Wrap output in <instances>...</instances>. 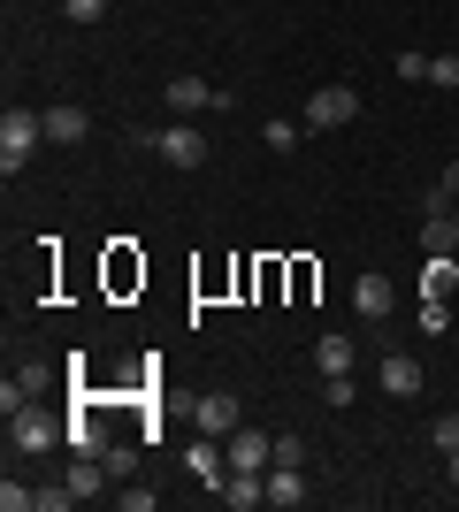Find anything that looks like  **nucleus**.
<instances>
[{
  "label": "nucleus",
  "mask_w": 459,
  "mask_h": 512,
  "mask_svg": "<svg viewBox=\"0 0 459 512\" xmlns=\"http://www.w3.org/2000/svg\"><path fill=\"white\" fill-rule=\"evenodd\" d=\"M46 115V146H85V130H92V115L77 100H62V107H39Z\"/></svg>",
  "instance_id": "9"
},
{
  "label": "nucleus",
  "mask_w": 459,
  "mask_h": 512,
  "mask_svg": "<svg viewBox=\"0 0 459 512\" xmlns=\"http://www.w3.org/2000/svg\"><path fill=\"white\" fill-rule=\"evenodd\" d=\"M352 314H360V321H383V314H391V276H375V268H368V276L352 283Z\"/></svg>",
  "instance_id": "13"
},
{
  "label": "nucleus",
  "mask_w": 459,
  "mask_h": 512,
  "mask_svg": "<svg viewBox=\"0 0 459 512\" xmlns=\"http://www.w3.org/2000/svg\"><path fill=\"white\" fill-rule=\"evenodd\" d=\"M215 497L230 512H253V505H268V474H238V467H230V482H222Z\"/></svg>",
  "instance_id": "15"
},
{
  "label": "nucleus",
  "mask_w": 459,
  "mask_h": 512,
  "mask_svg": "<svg viewBox=\"0 0 459 512\" xmlns=\"http://www.w3.org/2000/svg\"><path fill=\"white\" fill-rule=\"evenodd\" d=\"M62 444L77 451V459H100V451H108L115 436H108V421H100V413H92L85 398H77V421H69V436H62Z\"/></svg>",
  "instance_id": "8"
},
{
  "label": "nucleus",
  "mask_w": 459,
  "mask_h": 512,
  "mask_svg": "<svg viewBox=\"0 0 459 512\" xmlns=\"http://www.w3.org/2000/svg\"><path fill=\"white\" fill-rule=\"evenodd\" d=\"M62 8H69V23H100L108 16V0H62Z\"/></svg>",
  "instance_id": "25"
},
{
  "label": "nucleus",
  "mask_w": 459,
  "mask_h": 512,
  "mask_svg": "<svg viewBox=\"0 0 459 512\" xmlns=\"http://www.w3.org/2000/svg\"><path fill=\"white\" fill-rule=\"evenodd\" d=\"M421 291H429V299H452V291H459L452 253H429V268H421Z\"/></svg>",
  "instance_id": "16"
},
{
  "label": "nucleus",
  "mask_w": 459,
  "mask_h": 512,
  "mask_svg": "<svg viewBox=\"0 0 459 512\" xmlns=\"http://www.w3.org/2000/svg\"><path fill=\"white\" fill-rule=\"evenodd\" d=\"M352 360H360V344H352L345 329H322V344H314V367H322V375H352Z\"/></svg>",
  "instance_id": "14"
},
{
  "label": "nucleus",
  "mask_w": 459,
  "mask_h": 512,
  "mask_svg": "<svg viewBox=\"0 0 459 512\" xmlns=\"http://www.w3.org/2000/svg\"><path fill=\"white\" fill-rule=\"evenodd\" d=\"M192 421H199V436H230L245 413H238V398H230V390H207V398L192 406Z\"/></svg>",
  "instance_id": "10"
},
{
  "label": "nucleus",
  "mask_w": 459,
  "mask_h": 512,
  "mask_svg": "<svg viewBox=\"0 0 459 512\" xmlns=\"http://www.w3.org/2000/svg\"><path fill=\"white\" fill-rule=\"evenodd\" d=\"M421 329H429V337H444V329H452V306L429 299V306H421Z\"/></svg>",
  "instance_id": "21"
},
{
  "label": "nucleus",
  "mask_w": 459,
  "mask_h": 512,
  "mask_svg": "<svg viewBox=\"0 0 459 512\" xmlns=\"http://www.w3.org/2000/svg\"><path fill=\"white\" fill-rule=\"evenodd\" d=\"M429 85H437V92L459 85V54H429Z\"/></svg>",
  "instance_id": "19"
},
{
  "label": "nucleus",
  "mask_w": 459,
  "mask_h": 512,
  "mask_svg": "<svg viewBox=\"0 0 459 512\" xmlns=\"http://www.w3.org/2000/svg\"><path fill=\"white\" fill-rule=\"evenodd\" d=\"M306 497H314V490H306V467H299V459H276V467H268V505H276V512H299Z\"/></svg>",
  "instance_id": "7"
},
{
  "label": "nucleus",
  "mask_w": 459,
  "mask_h": 512,
  "mask_svg": "<svg viewBox=\"0 0 459 512\" xmlns=\"http://www.w3.org/2000/svg\"><path fill=\"white\" fill-rule=\"evenodd\" d=\"M352 115H360V92H352V85H314V100H306L299 123L306 130H345Z\"/></svg>",
  "instance_id": "4"
},
{
  "label": "nucleus",
  "mask_w": 459,
  "mask_h": 512,
  "mask_svg": "<svg viewBox=\"0 0 459 512\" xmlns=\"http://www.w3.org/2000/svg\"><path fill=\"white\" fill-rule=\"evenodd\" d=\"M62 436H69V421H54V413H46L39 398L8 413V444H16L23 459H31V451H54V444H62Z\"/></svg>",
  "instance_id": "3"
},
{
  "label": "nucleus",
  "mask_w": 459,
  "mask_h": 512,
  "mask_svg": "<svg viewBox=\"0 0 459 512\" xmlns=\"http://www.w3.org/2000/svg\"><path fill=\"white\" fill-rule=\"evenodd\" d=\"M39 146H46V115H31V107H8V115H0V169L23 176L31 161H39Z\"/></svg>",
  "instance_id": "1"
},
{
  "label": "nucleus",
  "mask_w": 459,
  "mask_h": 512,
  "mask_svg": "<svg viewBox=\"0 0 459 512\" xmlns=\"http://www.w3.org/2000/svg\"><path fill=\"white\" fill-rule=\"evenodd\" d=\"M391 69H398V77H406V85H429V54H398Z\"/></svg>",
  "instance_id": "20"
},
{
  "label": "nucleus",
  "mask_w": 459,
  "mask_h": 512,
  "mask_svg": "<svg viewBox=\"0 0 459 512\" xmlns=\"http://www.w3.org/2000/svg\"><path fill=\"white\" fill-rule=\"evenodd\" d=\"M429 444H437V451H459V413H444V421L429 428Z\"/></svg>",
  "instance_id": "24"
},
{
  "label": "nucleus",
  "mask_w": 459,
  "mask_h": 512,
  "mask_svg": "<svg viewBox=\"0 0 459 512\" xmlns=\"http://www.w3.org/2000/svg\"><path fill=\"white\" fill-rule=\"evenodd\" d=\"M222 451H230V467H238V474H268V467H276V436H268V428H230Z\"/></svg>",
  "instance_id": "5"
},
{
  "label": "nucleus",
  "mask_w": 459,
  "mask_h": 512,
  "mask_svg": "<svg viewBox=\"0 0 459 512\" xmlns=\"http://www.w3.org/2000/svg\"><path fill=\"white\" fill-rule=\"evenodd\" d=\"M69 505H77V490H69V482H62V490H39V512H69Z\"/></svg>",
  "instance_id": "26"
},
{
  "label": "nucleus",
  "mask_w": 459,
  "mask_h": 512,
  "mask_svg": "<svg viewBox=\"0 0 459 512\" xmlns=\"http://www.w3.org/2000/svg\"><path fill=\"white\" fill-rule=\"evenodd\" d=\"M100 459H108V474H115V482H131V467H138V459H131V444H108Z\"/></svg>",
  "instance_id": "22"
},
{
  "label": "nucleus",
  "mask_w": 459,
  "mask_h": 512,
  "mask_svg": "<svg viewBox=\"0 0 459 512\" xmlns=\"http://www.w3.org/2000/svg\"><path fill=\"white\" fill-rule=\"evenodd\" d=\"M452 230H459V207H452Z\"/></svg>",
  "instance_id": "28"
},
{
  "label": "nucleus",
  "mask_w": 459,
  "mask_h": 512,
  "mask_svg": "<svg viewBox=\"0 0 459 512\" xmlns=\"http://www.w3.org/2000/svg\"><path fill=\"white\" fill-rule=\"evenodd\" d=\"M268 153H299V123H261Z\"/></svg>",
  "instance_id": "18"
},
{
  "label": "nucleus",
  "mask_w": 459,
  "mask_h": 512,
  "mask_svg": "<svg viewBox=\"0 0 459 512\" xmlns=\"http://www.w3.org/2000/svg\"><path fill=\"white\" fill-rule=\"evenodd\" d=\"M161 100H169V115H199V107H222V92L207 85V77H169Z\"/></svg>",
  "instance_id": "11"
},
{
  "label": "nucleus",
  "mask_w": 459,
  "mask_h": 512,
  "mask_svg": "<svg viewBox=\"0 0 459 512\" xmlns=\"http://www.w3.org/2000/svg\"><path fill=\"white\" fill-rule=\"evenodd\" d=\"M0 512H39V490H23L16 474H8V482H0Z\"/></svg>",
  "instance_id": "17"
},
{
  "label": "nucleus",
  "mask_w": 459,
  "mask_h": 512,
  "mask_svg": "<svg viewBox=\"0 0 459 512\" xmlns=\"http://www.w3.org/2000/svg\"><path fill=\"white\" fill-rule=\"evenodd\" d=\"M421 383H429V375H421L414 352H391V360H383V398H421Z\"/></svg>",
  "instance_id": "12"
},
{
  "label": "nucleus",
  "mask_w": 459,
  "mask_h": 512,
  "mask_svg": "<svg viewBox=\"0 0 459 512\" xmlns=\"http://www.w3.org/2000/svg\"><path fill=\"white\" fill-rule=\"evenodd\" d=\"M322 398L345 413V406H352V375H322Z\"/></svg>",
  "instance_id": "23"
},
{
  "label": "nucleus",
  "mask_w": 459,
  "mask_h": 512,
  "mask_svg": "<svg viewBox=\"0 0 459 512\" xmlns=\"http://www.w3.org/2000/svg\"><path fill=\"white\" fill-rule=\"evenodd\" d=\"M131 146H138V153H161L169 169H199V161H207V130H199V123H169V130H131Z\"/></svg>",
  "instance_id": "2"
},
{
  "label": "nucleus",
  "mask_w": 459,
  "mask_h": 512,
  "mask_svg": "<svg viewBox=\"0 0 459 512\" xmlns=\"http://www.w3.org/2000/svg\"><path fill=\"white\" fill-rule=\"evenodd\" d=\"M444 474H452V490H459V451H444Z\"/></svg>",
  "instance_id": "27"
},
{
  "label": "nucleus",
  "mask_w": 459,
  "mask_h": 512,
  "mask_svg": "<svg viewBox=\"0 0 459 512\" xmlns=\"http://www.w3.org/2000/svg\"><path fill=\"white\" fill-rule=\"evenodd\" d=\"M46 383H54V367H46V360H16V375H8V383H0V413H16V406H31V398H39Z\"/></svg>",
  "instance_id": "6"
}]
</instances>
